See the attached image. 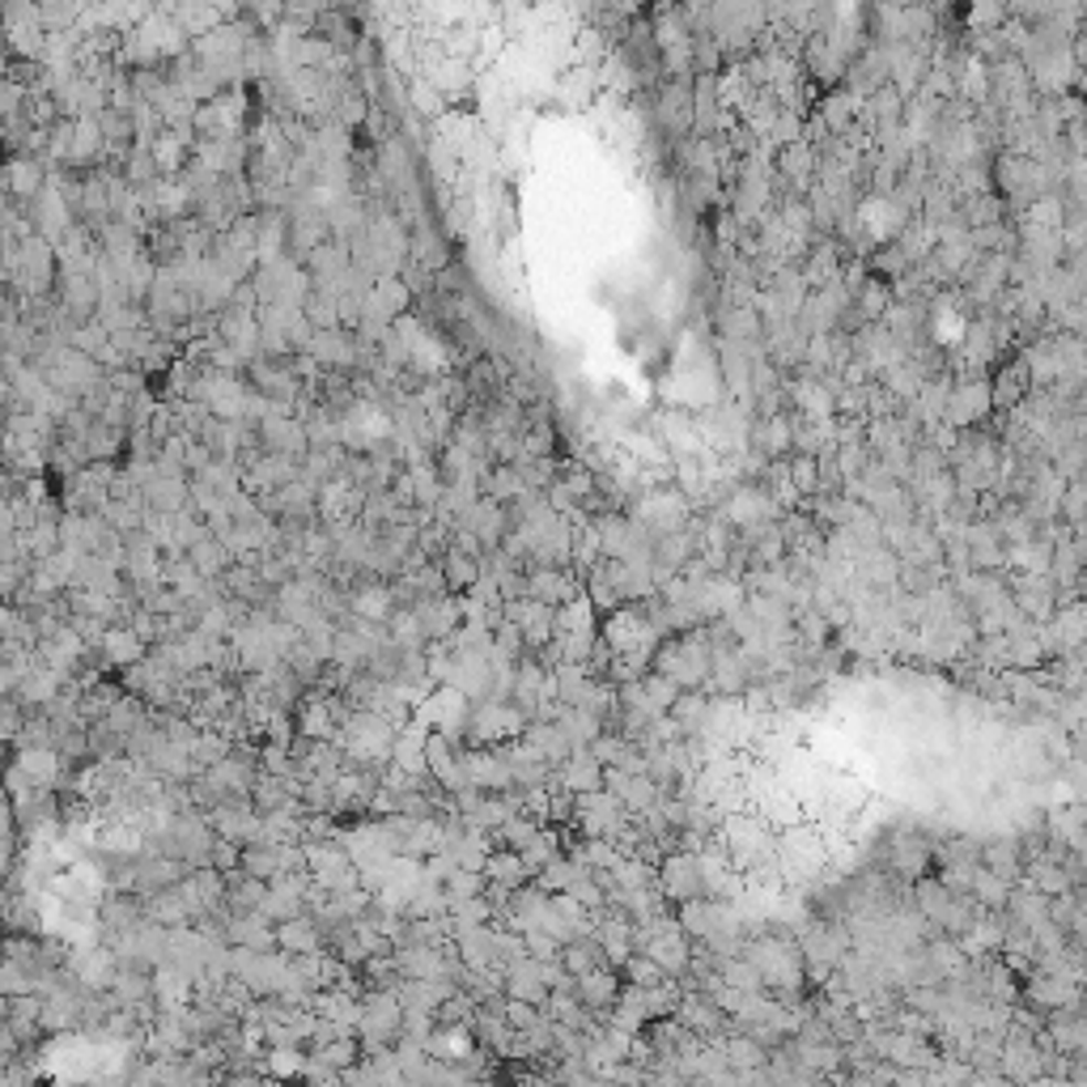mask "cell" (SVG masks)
<instances>
[{
    "mask_svg": "<svg viewBox=\"0 0 1087 1087\" xmlns=\"http://www.w3.org/2000/svg\"><path fill=\"white\" fill-rule=\"evenodd\" d=\"M718 842L727 849V858H731L735 870H748L764 863L769 854H773V833H769V824H764L761 815H748V812H727L718 820Z\"/></svg>",
    "mask_w": 1087,
    "mask_h": 1087,
    "instance_id": "cell-1",
    "label": "cell"
},
{
    "mask_svg": "<svg viewBox=\"0 0 1087 1087\" xmlns=\"http://www.w3.org/2000/svg\"><path fill=\"white\" fill-rule=\"evenodd\" d=\"M621 820H625V808H621L616 794H608V790H582V794H573L570 824L582 837H616Z\"/></svg>",
    "mask_w": 1087,
    "mask_h": 1087,
    "instance_id": "cell-2",
    "label": "cell"
},
{
    "mask_svg": "<svg viewBox=\"0 0 1087 1087\" xmlns=\"http://www.w3.org/2000/svg\"><path fill=\"white\" fill-rule=\"evenodd\" d=\"M255 437H260V446H264V451H272V455H285V460H298V463L306 460V451H310L302 416L285 412V408H268V412L255 421Z\"/></svg>",
    "mask_w": 1087,
    "mask_h": 1087,
    "instance_id": "cell-3",
    "label": "cell"
},
{
    "mask_svg": "<svg viewBox=\"0 0 1087 1087\" xmlns=\"http://www.w3.org/2000/svg\"><path fill=\"white\" fill-rule=\"evenodd\" d=\"M994 412L990 400V382L985 379H951L948 404H943V421L956 430H978L985 425V416Z\"/></svg>",
    "mask_w": 1087,
    "mask_h": 1087,
    "instance_id": "cell-4",
    "label": "cell"
},
{
    "mask_svg": "<svg viewBox=\"0 0 1087 1087\" xmlns=\"http://www.w3.org/2000/svg\"><path fill=\"white\" fill-rule=\"evenodd\" d=\"M654 884H658V893L672 900V905L701 897L697 854H688V849H667V854L658 858V867H654Z\"/></svg>",
    "mask_w": 1087,
    "mask_h": 1087,
    "instance_id": "cell-5",
    "label": "cell"
},
{
    "mask_svg": "<svg viewBox=\"0 0 1087 1087\" xmlns=\"http://www.w3.org/2000/svg\"><path fill=\"white\" fill-rule=\"evenodd\" d=\"M654 119L667 136H688L693 133V85L672 77L654 94Z\"/></svg>",
    "mask_w": 1087,
    "mask_h": 1087,
    "instance_id": "cell-6",
    "label": "cell"
},
{
    "mask_svg": "<svg viewBox=\"0 0 1087 1087\" xmlns=\"http://www.w3.org/2000/svg\"><path fill=\"white\" fill-rule=\"evenodd\" d=\"M672 1015H676L688 1033L701 1036V1041H714V1036H722V1028H727V1015H722V1011L714 1006V999L701 994V990H684V994H679V1006Z\"/></svg>",
    "mask_w": 1087,
    "mask_h": 1087,
    "instance_id": "cell-7",
    "label": "cell"
},
{
    "mask_svg": "<svg viewBox=\"0 0 1087 1087\" xmlns=\"http://www.w3.org/2000/svg\"><path fill=\"white\" fill-rule=\"evenodd\" d=\"M463 527L481 540V548H497V544L506 540V531H510V515H506V506L502 502H493V497H476L472 506H467V515L460 518Z\"/></svg>",
    "mask_w": 1087,
    "mask_h": 1087,
    "instance_id": "cell-8",
    "label": "cell"
},
{
    "mask_svg": "<svg viewBox=\"0 0 1087 1087\" xmlns=\"http://www.w3.org/2000/svg\"><path fill=\"white\" fill-rule=\"evenodd\" d=\"M603 790L621 799L625 812H642L658 799V787H654L646 773H629L621 764H603Z\"/></svg>",
    "mask_w": 1087,
    "mask_h": 1087,
    "instance_id": "cell-9",
    "label": "cell"
},
{
    "mask_svg": "<svg viewBox=\"0 0 1087 1087\" xmlns=\"http://www.w3.org/2000/svg\"><path fill=\"white\" fill-rule=\"evenodd\" d=\"M412 612H416V621H421L425 642H442L446 633H455V629L463 625V603L451 595V591L437 599H416Z\"/></svg>",
    "mask_w": 1087,
    "mask_h": 1087,
    "instance_id": "cell-10",
    "label": "cell"
},
{
    "mask_svg": "<svg viewBox=\"0 0 1087 1087\" xmlns=\"http://www.w3.org/2000/svg\"><path fill=\"white\" fill-rule=\"evenodd\" d=\"M573 990H578V1003L587 1006V1011L603 1015L608 1006L616 1003V994H621V973H616L612 964H599L591 973L573 978Z\"/></svg>",
    "mask_w": 1087,
    "mask_h": 1087,
    "instance_id": "cell-11",
    "label": "cell"
},
{
    "mask_svg": "<svg viewBox=\"0 0 1087 1087\" xmlns=\"http://www.w3.org/2000/svg\"><path fill=\"white\" fill-rule=\"evenodd\" d=\"M557 782L570 790V794H582V790H603V764L591 757V748H573L570 757L561 764H552Z\"/></svg>",
    "mask_w": 1087,
    "mask_h": 1087,
    "instance_id": "cell-12",
    "label": "cell"
},
{
    "mask_svg": "<svg viewBox=\"0 0 1087 1087\" xmlns=\"http://www.w3.org/2000/svg\"><path fill=\"white\" fill-rule=\"evenodd\" d=\"M103 663H110V667H133L136 658H145L149 654V646L136 637V629L133 625H124V621H110L107 625V633H103Z\"/></svg>",
    "mask_w": 1087,
    "mask_h": 1087,
    "instance_id": "cell-13",
    "label": "cell"
},
{
    "mask_svg": "<svg viewBox=\"0 0 1087 1087\" xmlns=\"http://www.w3.org/2000/svg\"><path fill=\"white\" fill-rule=\"evenodd\" d=\"M1028 391H1033V374H1028L1024 357H1020V361H1006L1003 370L994 374V382H990V400H994V412H1006L1011 404H1020V400H1024Z\"/></svg>",
    "mask_w": 1087,
    "mask_h": 1087,
    "instance_id": "cell-14",
    "label": "cell"
},
{
    "mask_svg": "<svg viewBox=\"0 0 1087 1087\" xmlns=\"http://www.w3.org/2000/svg\"><path fill=\"white\" fill-rule=\"evenodd\" d=\"M276 948L285 956H302V951H324V935L310 914H294L285 922H276Z\"/></svg>",
    "mask_w": 1087,
    "mask_h": 1087,
    "instance_id": "cell-15",
    "label": "cell"
},
{
    "mask_svg": "<svg viewBox=\"0 0 1087 1087\" xmlns=\"http://www.w3.org/2000/svg\"><path fill=\"white\" fill-rule=\"evenodd\" d=\"M188 561L196 566V573H204V578H221V573L230 570V548L204 527V536H196V540L188 544Z\"/></svg>",
    "mask_w": 1087,
    "mask_h": 1087,
    "instance_id": "cell-16",
    "label": "cell"
},
{
    "mask_svg": "<svg viewBox=\"0 0 1087 1087\" xmlns=\"http://www.w3.org/2000/svg\"><path fill=\"white\" fill-rule=\"evenodd\" d=\"M73 978L82 981L85 990H110V981H115V956L103 948L73 956Z\"/></svg>",
    "mask_w": 1087,
    "mask_h": 1087,
    "instance_id": "cell-17",
    "label": "cell"
},
{
    "mask_svg": "<svg viewBox=\"0 0 1087 1087\" xmlns=\"http://www.w3.org/2000/svg\"><path fill=\"white\" fill-rule=\"evenodd\" d=\"M481 875L489 879V884H502V888H523L527 884V867H523V858H518V849H489V858H485V867H481Z\"/></svg>",
    "mask_w": 1087,
    "mask_h": 1087,
    "instance_id": "cell-18",
    "label": "cell"
},
{
    "mask_svg": "<svg viewBox=\"0 0 1087 1087\" xmlns=\"http://www.w3.org/2000/svg\"><path fill=\"white\" fill-rule=\"evenodd\" d=\"M981 867L994 870V875H1003L1006 884H1011V879H1020L1024 858H1020V845H1015V837H994V842L981 845Z\"/></svg>",
    "mask_w": 1087,
    "mask_h": 1087,
    "instance_id": "cell-19",
    "label": "cell"
},
{
    "mask_svg": "<svg viewBox=\"0 0 1087 1087\" xmlns=\"http://www.w3.org/2000/svg\"><path fill=\"white\" fill-rule=\"evenodd\" d=\"M0 183H4V191H9L13 200H34V196L43 191V166L34 162V158H18V162L4 166Z\"/></svg>",
    "mask_w": 1087,
    "mask_h": 1087,
    "instance_id": "cell-20",
    "label": "cell"
},
{
    "mask_svg": "<svg viewBox=\"0 0 1087 1087\" xmlns=\"http://www.w3.org/2000/svg\"><path fill=\"white\" fill-rule=\"evenodd\" d=\"M557 854H561V837H557L548 824H540V829L527 837V845H518V858H523V867H527V879H536L544 863H552Z\"/></svg>",
    "mask_w": 1087,
    "mask_h": 1087,
    "instance_id": "cell-21",
    "label": "cell"
},
{
    "mask_svg": "<svg viewBox=\"0 0 1087 1087\" xmlns=\"http://www.w3.org/2000/svg\"><path fill=\"white\" fill-rule=\"evenodd\" d=\"M437 566H442V578H446V591H451V595H463V591L476 582V573H481V557H467L460 548H446V552L437 557Z\"/></svg>",
    "mask_w": 1087,
    "mask_h": 1087,
    "instance_id": "cell-22",
    "label": "cell"
},
{
    "mask_svg": "<svg viewBox=\"0 0 1087 1087\" xmlns=\"http://www.w3.org/2000/svg\"><path fill=\"white\" fill-rule=\"evenodd\" d=\"M969 897L978 900L981 909H1006L1011 884H1006L1003 875H994V870H985L978 863V867H973V879H969Z\"/></svg>",
    "mask_w": 1087,
    "mask_h": 1087,
    "instance_id": "cell-23",
    "label": "cell"
},
{
    "mask_svg": "<svg viewBox=\"0 0 1087 1087\" xmlns=\"http://www.w3.org/2000/svg\"><path fill=\"white\" fill-rule=\"evenodd\" d=\"M239 870L255 875V879H272L281 870V845L272 842H246L239 849Z\"/></svg>",
    "mask_w": 1087,
    "mask_h": 1087,
    "instance_id": "cell-24",
    "label": "cell"
},
{
    "mask_svg": "<svg viewBox=\"0 0 1087 1087\" xmlns=\"http://www.w3.org/2000/svg\"><path fill=\"white\" fill-rule=\"evenodd\" d=\"M858 103H863V98H854L849 89H837V94H829V98L820 103V110H815V115L824 119V128H829V133L842 136L845 128L854 124V115H858Z\"/></svg>",
    "mask_w": 1087,
    "mask_h": 1087,
    "instance_id": "cell-25",
    "label": "cell"
},
{
    "mask_svg": "<svg viewBox=\"0 0 1087 1087\" xmlns=\"http://www.w3.org/2000/svg\"><path fill=\"white\" fill-rule=\"evenodd\" d=\"M787 467H790V485L799 489L803 502H808L812 493H820V467H815V455L794 451V455H787Z\"/></svg>",
    "mask_w": 1087,
    "mask_h": 1087,
    "instance_id": "cell-26",
    "label": "cell"
},
{
    "mask_svg": "<svg viewBox=\"0 0 1087 1087\" xmlns=\"http://www.w3.org/2000/svg\"><path fill=\"white\" fill-rule=\"evenodd\" d=\"M442 893H446V900L481 897V893H485V875H481V870L455 867L451 875H446V879H442Z\"/></svg>",
    "mask_w": 1087,
    "mask_h": 1087,
    "instance_id": "cell-27",
    "label": "cell"
},
{
    "mask_svg": "<svg viewBox=\"0 0 1087 1087\" xmlns=\"http://www.w3.org/2000/svg\"><path fill=\"white\" fill-rule=\"evenodd\" d=\"M239 842H225V837H213L209 845V867L221 870V875H230V870H239Z\"/></svg>",
    "mask_w": 1087,
    "mask_h": 1087,
    "instance_id": "cell-28",
    "label": "cell"
},
{
    "mask_svg": "<svg viewBox=\"0 0 1087 1087\" xmlns=\"http://www.w3.org/2000/svg\"><path fill=\"white\" fill-rule=\"evenodd\" d=\"M412 98H416V110H421V115H434V110L442 107V98H437L430 85H416V89H412Z\"/></svg>",
    "mask_w": 1087,
    "mask_h": 1087,
    "instance_id": "cell-29",
    "label": "cell"
}]
</instances>
